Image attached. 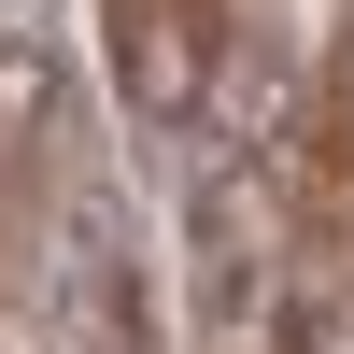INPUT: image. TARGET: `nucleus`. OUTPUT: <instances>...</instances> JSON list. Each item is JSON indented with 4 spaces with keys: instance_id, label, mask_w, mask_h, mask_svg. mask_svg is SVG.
Returning a JSON list of instances; mask_svg holds the SVG:
<instances>
[{
    "instance_id": "f257e3e1",
    "label": "nucleus",
    "mask_w": 354,
    "mask_h": 354,
    "mask_svg": "<svg viewBox=\"0 0 354 354\" xmlns=\"http://www.w3.org/2000/svg\"><path fill=\"white\" fill-rule=\"evenodd\" d=\"M213 71H227L213 0H113V85H128V113H170L185 128L213 100Z\"/></svg>"
}]
</instances>
